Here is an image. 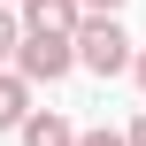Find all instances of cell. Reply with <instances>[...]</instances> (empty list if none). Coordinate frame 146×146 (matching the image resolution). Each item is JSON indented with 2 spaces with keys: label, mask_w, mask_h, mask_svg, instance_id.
I'll return each mask as SVG.
<instances>
[{
  "label": "cell",
  "mask_w": 146,
  "mask_h": 146,
  "mask_svg": "<svg viewBox=\"0 0 146 146\" xmlns=\"http://www.w3.org/2000/svg\"><path fill=\"white\" fill-rule=\"evenodd\" d=\"M69 46H77V69H92V77H123V69H131V54H139L123 23H77V38H69Z\"/></svg>",
  "instance_id": "obj_1"
},
{
  "label": "cell",
  "mask_w": 146,
  "mask_h": 146,
  "mask_svg": "<svg viewBox=\"0 0 146 146\" xmlns=\"http://www.w3.org/2000/svg\"><path fill=\"white\" fill-rule=\"evenodd\" d=\"M8 69H15L23 85H62V77L77 69V46H69V38H31V31H23V46H15Z\"/></svg>",
  "instance_id": "obj_2"
},
{
  "label": "cell",
  "mask_w": 146,
  "mask_h": 146,
  "mask_svg": "<svg viewBox=\"0 0 146 146\" xmlns=\"http://www.w3.org/2000/svg\"><path fill=\"white\" fill-rule=\"evenodd\" d=\"M31 38H77V23H85V8L77 0H23V15H15Z\"/></svg>",
  "instance_id": "obj_3"
},
{
  "label": "cell",
  "mask_w": 146,
  "mask_h": 146,
  "mask_svg": "<svg viewBox=\"0 0 146 146\" xmlns=\"http://www.w3.org/2000/svg\"><path fill=\"white\" fill-rule=\"evenodd\" d=\"M23 146H77V123L62 108H31L23 115Z\"/></svg>",
  "instance_id": "obj_4"
},
{
  "label": "cell",
  "mask_w": 146,
  "mask_h": 146,
  "mask_svg": "<svg viewBox=\"0 0 146 146\" xmlns=\"http://www.w3.org/2000/svg\"><path fill=\"white\" fill-rule=\"evenodd\" d=\"M23 115H31V85L15 69H0V131H23Z\"/></svg>",
  "instance_id": "obj_5"
},
{
  "label": "cell",
  "mask_w": 146,
  "mask_h": 146,
  "mask_svg": "<svg viewBox=\"0 0 146 146\" xmlns=\"http://www.w3.org/2000/svg\"><path fill=\"white\" fill-rule=\"evenodd\" d=\"M15 46H23V23H15V8H0V69L15 62Z\"/></svg>",
  "instance_id": "obj_6"
},
{
  "label": "cell",
  "mask_w": 146,
  "mask_h": 146,
  "mask_svg": "<svg viewBox=\"0 0 146 146\" xmlns=\"http://www.w3.org/2000/svg\"><path fill=\"white\" fill-rule=\"evenodd\" d=\"M77 8H85V23H115V15L131 8V0H77Z\"/></svg>",
  "instance_id": "obj_7"
},
{
  "label": "cell",
  "mask_w": 146,
  "mask_h": 146,
  "mask_svg": "<svg viewBox=\"0 0 146 146\" xmlns=\"http://www.w3.org/2000/svg\"><path fill=\"white\" fill-rule=\"evenodd\" d=\"M77 146H123V131H77Z\"/></svg>",
  "instance_id": "obj_8"
},
{
  "label": "cell",
  "mask_w": 146,
  "mask_h": 146,
  "mask_svg": "<svg viewBox=\"0 0 146 146\" xmlns=\"http://www.w3.org/2000/svg\"><path fill=\"white\" fill-rule=\"evenodd\" d=\"M123 146H146V108L131 115V131H123Z\"/></svg>",
  "instance_id": "obj_9"
},
{
  "label": "cell",
  "mask_w": 146,
  "mask_h": 146,
  "mask_svg": "<svg viewBox=\"0 0 146 146\" xmlns=\"http://www.w3.org/2000/svg\"><path fill=\"white\" fill-rule=\"evenodd\" d=\"M131 77H139V92H146V46H139V54H131Z\"/></svg>",
  "instance_id": "obj_10"
},
{
  "label": "cell",
  "mask_w": 146,
  "mask_h": 146,
  "mask_svg": "<svg viewBox=\"0 0 146 146\" xmlns=\"http://www.w3.org/2000/svg\"><path fill=\"white\" fill-rule=\"evenodd\" d=\"M0 8H23V0H0Z\"/></svg>",
  "instance_id": "obj_11"
}]
</instances>
